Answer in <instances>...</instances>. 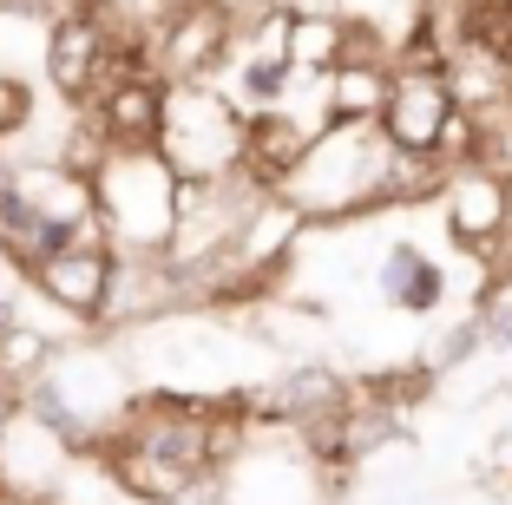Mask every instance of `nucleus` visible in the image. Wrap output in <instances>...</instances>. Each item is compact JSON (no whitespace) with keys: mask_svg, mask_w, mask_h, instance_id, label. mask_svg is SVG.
<instances>
[{"mask_svg":"<svg viewBox=\"0 0 512 505\" xmlns=\"http://www.w3.org/2000/svg\"><path fill=\"white\" fill-rule=\"evenodd\" d=\"M388 184V145L375 125H322L309 158L276 184L270 197H283L302 223L309 217H362L381 204Z\"/></svg>","mask_w":512,"mask_h":505,"instance_id":"1","label":"nucleus"},{"mask_svg":"<svg viewBox=\"0 0 512 505\" xmlns=\"http://www.w3.org/2000/svg\"><path fill=\"white\" fill-rule=\"evenodd\" d=\"M92 223L119 256H165L178 223V178L158 151H112L92 171Z\"/></svg>","mask_w":512,"mask_h":505,"instance_id":"2","label":"nucleus"},{"mask_svg":"<svg viewBox=\"0 0 512 505\" xmlns=\"http://www.w3.org/2000/svg\"><path fill=\"white\" fill-rule=\"evenodd\" d=\"M243 151V112L230 92L217 86H171L165 99V132H158V158L171 164L178 184H211L237 171Z\"/></svg>","mask_w":512,"mask_h":505,"instance_id":"3","label":"nucleus"},{"mask_svg":"<svg viewBox=\"0 0 512 505\" xmlns=\"http://www.w3.org/2000/svg\"><path fill=\"white\" fill-rule=\"evenodd\" d=\"M151 73L165 86H217L224 60L237 53V7L230 0H171L145 20Z\"/></svg>","mask_w":512,"mask_h":505,"instance_id":"4","label":"nucleus"},{"mask_svg":"<svg viewBox=\"0 0 512 505\" xmlns=\"http://www.w3.org/2000/svg\"><path fill=\"white\" fill-rule=\"evenodd\" d=\"M119 33H132V20L119 14V0H79V7L46 20L40 73H46V86H53V99L86 112V99H92V86H99V73H106V53H112Z\"/></svg>","mask_w":512,"mask_h":505,"instance_id":"5","label":"nucleus"},{"mask_svg":"<svg viewBox=\"0 0 512 505\" xmlns=\"http://www.w3.org/2000/svg\"><path fill=\"white\" fill-rule=\"evenodd\" d=\"M112 263H119V250H112L106 230L92 223L79 243L53 250L40 269H27V289L53 315H66L73 328H99L106 322V296H112Z\"/></svg>","mask_w":512,"mask_h":505,"instance_id":"6","label":"nucleus"},{"mask_svg":"<svg viewBox=\"0 0 512 505\" xmlns=\"http://www.w3.org/2000/svg\"><path fill=\"white\" fill-rule=\"evenodd\" d=\"M460 112L447 73H421V66H388V86H381L375 105V132L388 151H407V158H434L447 119Z\"/></svg>","mask_w":512,"mask_h":505,"instance_id":"7","label":"nucleus"},{"mask_svg":"<svg viewBox=\"0 0 512 505\" xmlns=\"http://www.w3.org/2000/svg\"><path fill=\"white\" fill-rule=\"evenodd\" d=\"M434 204H440V217H447L453 250L480 256V263H493V250L512 237V223H506V178L486 171V164H460V171H447V184H440Z\"/></svg>","mask_w":512,"mask_h":505,"instance_id":"8","label":"nucleus"},{"mask_svg":"<svg viewBox=\"0 0 512 505\" xmlns=\"http://www.w3.org/2000/svg\"><path fill=\"white\" fill-rule=\"evenodd\" d=\"M165 99H171V86L145 66V73H125V79H112V86L92 92L86 119L99 125V138H106L112 151H158Z\"/></svg>","mask_w":512,"mask_h":505,"instance_id":"9","label":"nucleus"},{"mask_svg":"<svg viewBox=\"0 0 512 505\" xmlns=\"http://www.w3.org/2000/svg\"><path fill=\"white\" fill-rule=\"evenodd\" d=\"M322 125L296 119L289 105H270V112H243V151H237V171L250 184H263V191H276V184L296 171L302 158H309V145H316Z\"/></svg>","mask_w":512,"mask_h":505,"instance_id":"10","label":"nucleus"},{"mask_svg":"<svg viewBox=\"0 0 512 505\" xmlns=\"http://www.w3.org/2000/svg\"><path fill=\"white\" fill-rule=\"evenodd\" d=\"M375 289H381V302H388V309H401V315H434L440 302H447V263H434L421 243L401 237L388 256H381Z\"/></svg>","mask_w":512,"mask_h":505,"instance_id":"11","label":"nucleus"},{"mask_svg":"<svg viewBox=\"0 0 512 505\" xmlns=\"http://www.w3.org/2000/svg\"><path fill=\"white\" fill-rule=\"evenodd\" d=\"M447 40L453 53H473V60L499 66L512 79V0H460Z\"/></svg>","mask_w":512,"mask_h":505,"instance_id":"12","label":"nucleus"},{"mask_svg":"<svg viewBox=\"0 0 512 505\" xmlns=\"http://www.w3.org/2000/svg\"><path fill=\"white\" fill-rule=\"evenodd\" d=\"M60 348H66L60 335H46V328L27 322V315H20L14 328H0V394H7V401H20V394H27V387L53 368V355H60Z\"/></svg>","mask_w":512,"mask_h":505,"instance_id":"13","label":"nucleus"},{"mask_svg":"<svg viewBox=\"0 0 512 505\" xmlns=\"http://www.w3.org/2000/svg\"><path fill=\"white\" fill-rule=\"evenodd\" d=\"M388 73H368V66H335L322 79V125H375V105Z\"/></svg>","mask_w":512,"mask_h":505,"instance_id":"14","label":"nucleus"},{"mask_svg":"<svg viewBox=\"0 0 512 505\" xmlns=\"http://www.w3.org/2000/svg\"><path fill=\"white\" fill-rule=\"evenodd\" d=\"M335 60H342V20L329 14H296V27H289V73L296 79H329Z\"/></svg>","mask_w":512,"mask_h":505,"instance_id":"15","label":"nucleus"},{"mask_svg":"<svg viewBox=\"0 0 512 505\" xmlns=\"http://www.w3.org/2000/svg\"><path fill=\"white\" fill-rule=\"evenodd\" d=\"M473 328H480V348L512 355V276L486 269V283L473 289Z\"/></svg>","mask_w":512,"mask_h":505,"instance_id":"16","label":"nucleus"},{"mask_svg":"<svg viewBox=\"0 0 512 505\" xmlns=\"http://www.w3.org/2000/svg\"><path fill=\"white\" fill-rule=\"evenodd\" d=\"M434 387H440V381L421 368V361H407V368H375V374H362V381H355V394H368V401H381V407H394V414H407V407H421Z\"/></svg>","mask_w":512,"mask_h":505,"instance_id":"17","label":"nucleus"},{"mask_svg":"<svg viewBox=\"0 0 512 505\" xmlns=\"http://www.w3.org/2000/svg\"><path fill=\"white\" fill-rule=\"evenodd\" d=\"M289 92H296L289 60H243V73H237V112H270V105H289Z\"/></svg>","mask_w":512,"mask_h":505,"instance_id":"18","label":"nucleus"},{"mask_svg":"<svg viewBox=\"0 0 512 505\" xmlns=\"http://www.w3.org/2000/svg\"><path fill=\"white\" fill-rule=\"evenodd\" d=\"M473 355H480V328H473V315H467V322H453L447 335H434V342H427L421 368H427V374H434V381H440V374H453V368H467Z\"/></svg>","mask_w":512,"mask_h":505,"instance_id":"19","label":"nucleus"},{"mask_svg":"<svg viewBox=\"0 0 512 505\" xmlns=\"http://www.w3.org/2000/svg\"><path fill=\"white\" fill-rule=\"evenodd\" d=\"M506 223H512V178H506Z\"/></svg>","mask_w":512,"mask_h":505,"instance_id":"20","label":"nucleus"},{"mask_svg":"<svg viewBox=\"0 0 512 505\" xmlns=\"http://www.w3.org/2000/svg\"><path fill=\"white\" fill-rule=\"evenodd\" d=\"M0 20H7V0H0Z\"/></svg>","mask_w":512,"mask_h":505,"instance_id":"21","label":"nucleus"},{"mask_svg":"<svg viewBox=\"0 0 512 505\" xmlns=\"http://www.w3.org/2000/svg\"><path fill=\"white\" fill-rule=\"evenodd\" d=\"M506 105H512V92H506Z\"/></svg>","mask_w":512,"mask_h":505,"instance_id":"22","label":"nucleus"}]
</instances>
